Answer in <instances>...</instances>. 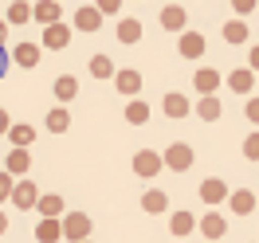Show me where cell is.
<instances>
[{
  "instance_id": "cell-19",
  "label": "cell",
  "mask_w": 259,
  "mask_h": 243,
  "mask_svg": "<svg viewBox=\"0 0 259 243\" xmlns=\"http://www.w3.org/2000/svg\"><path fill=\"white\" fill-rule=\"evenodd\" d=\"M196 224H200V220H196L193 212H173L169 231H173V235H189V231H196Z\"/></svg>"
},
{
  "instance_id": "cell-17",
  "label": "cell",
  "mask_w": 259,
  "mask_h": 243,
  "mask_svg": "<svg viewBox=\"0 0 259 243\" xmlns=\"http://www.w3.org/2000/svg\"><path fill=\"white\" fill-rule=\"evenodd\" d=\"M35 208H39V216H44V220H59V216H63V196H55V192H44Z\"/></svg>"
},
{
  "instance_id": "cell-41",
  "label": "cell",
  "mask_w": 259,
  "mask_h": 243,
  "mask_svg": "<svg viewBox=\"0 0 259 243\" xmlns=\"http://www.w3.org/2000/svg\"><path fill=\"white\" fill-rule=\"evenodd\" d=\"M4 35H8V32H4V20H0V47H4Z\"/></svg>"
},
{
  "instance_id": "cell-32",
  "label": "cell",
  "mask_w": 259,
  "mask_h": 243,
  "mask_svg": "<svg viewBox=\"0 0 259 243\" xmlns=\"http://www.w3.org/2000/svg\"><path fill=\"white\" fill-rule=\"evenodd\" d=\"M243 157L259 161V130H255V133H247V141H243Z\"/></svg>"
},
{
  "instance_id": "cell-42",
  "label": "cell",
  "mask_w": 259,
  "mask_h": 243,
  "mask_svg": "<svg viewBox=\"0 0 259 243\" xmlns=\"http://www.w3.org/2000/svg\"><path fill=\"white\" fill-rule=\"evenodd\" d=\"M87 243H91V239H87Z\"/></svg>"
},
{
  "instance_id": "cell-37",
  "label": "cell",
  "mask_w": 259,
  "mask_h": 243,
  "mask_svg": "<svg viewBox=\"0 0 259 243\" xmlns=\"http://www.w3.org/2000/svg\"><path fill=\"white\" fill-rule=\"evenodd\" d=\"M251 8H255V0H236V12H240V16H243V12H251Z\"/></svg>"
},
{
  "instance_id": "cell-7",
  "label": "cell",
  "mask_w": 259,
  "mask_h": 243,
  "mask_svg": "<svg viewBox=\"0 0 259 243\" xmlns=\"http://www.w3.org/2000/svg\"><path fill=\"white\" fill-rule=\"evenodd\" d=\"M75 28H79V32H98V28H102V12H98L95 4L75 8Z\"/></svg>"
},
{
  "instance_id": "cell-3",
  "label": "cell",
  "mask_w": 259,
  "mask_h": 243,
  "mask_svg": "<svg viewBox=\"0 0 259 243\" xmlns=\"http://www.w3.org/2000/svg\"><path fill=\"white\" fill-rule=\"evenodd\" d=\"M165 169V161H161V153H153V149H138V153H134V173H138V177H157V173H161Z\"/></svg>"
},
{
  "instance_id": "cell-14",
  "label": "cell",
  "mask_w": 259,
  "mask_h": 243,
  "mask_svg": "<svg viewBox=\"0 0 259 243\" xmlns=\"http://www.w3.org/2000/svg\"><path fill=\"white\" fill-rule=\"evenodd\" d=\"M228 208L236 212V216H247V212H255V192H247V188H236V192L228 196Z\"/></svg>"
},
{
  "instance_id": "cell-12",
  "label": "cell",
  "mask_w": 259,
  "mask_h": 243,
  "mask_svg": "<svg viewBox=\"0 0 259 243\" xmlns=\"http://www.w3.org/2000/svg\"><path fill=\"white\" fill-rule=\"evenodd\" d=\"M228 86H232L236 94H251V86H255V71H251V67L232 71V75H228Z\"/></svg>"
},
{
  "instance_id": "cell-20",
  "label": "cell",
  "mask_w": 259,
  "mask_h": 243,
  "mask_svg": "<svg viewBox=\"0 0 259 243\" xmlns=\"http://www.w3.org/2000/svg\"><path fill=\"white\" fill-rule=\"evenodd\" d=\"M161 28L165 32H181V28H185V8H181V4L161 8Z\"/></svg>"
},
{
  "instance_id": "cell-5",
  "label": "cell",
  "mask_w": 259,
  "mask_h": 243,
  "mask_svg": "<svg viewBox=\"0 0 259 243\" xmlns=\"http://www.w3.org/2000/svg\"><path fill=\"white\" fill-rule=\"evenodd\" d=\"M220 71H216V67H200V71H196L193 75V86L196 90H200V98H208V94H216V90H220Z\"/></svg>"
},
{
  "instance_id": "cell-21",
  "label": "cell",
  "mask_w": 259,
  "mask_h": 243,
  "mask_svg": "<svg viewBox=\"0 0 259 243\" xmlns=\"http://www.w3.org/2000/svg\"><path fill=\"white\" fill-rule=\"evenodd\" d=\"M39 55H44L39 43H16V63L20 67H39Z\"/></svg>"
},
{
  "instance_id": "cell-16",
  "label": "cell",
  "mask_w": 259,
  "mask_h": 243,
  "mask_svg": "<svg viewBox=\"0 0 259 243\" xmlns=\"http://www.w3.org/2000/svg\"><path fill=\"white\" fill-rule=\"evenodd\" d=\"M28 165H32V157H28V149H12V153H8V165H4V173H8V177H20V180H24V173H28Z\"/></svg>"
},
{
  "instance_id": "cell-2",
  "label": "cell",
  "mask_w": 259,
  "mask_h": 243,
  "mask_svg": "<svg viewBox=\"0 0 259 243\" xmlns=\"http://www.w3.org/2000/svg\"><path fill=\"white\" fill-rule=\"evenodd\" d=\"M87 235H91V220H87L82 212H67V216H63V239L87 243Z\"/></svg>"
},
{
  "instance_id": "cell-31",
  "label": "cell",
  "mask_w": 259,
  "mask_h": 243,
  "mask_svg": "<svg viewBox=\"0 0 259 243\" xmlns=\"http://www.w3.org/2000/svg\"><path fill=\"white\" fill-rule=\"evenodd\" d=\"M118 39H122V43H138V39H142V24H138V20H122V24H118Z\"/></svg>"
},
{
  "instance_id": "cell-39",
  "label": "cell",
  "mask_w": 259,
  "mask_h": 243,
  "mask_svg": "<svg viewBox=\"0 0 259 243\" xmlns=\"http://www.w3.org/2000/svg\"><path fill=\"white\" fill-rule=\"evenodd\" d=\"M4 71H8V51L0 47V79H4Z\"/></svg>"
},
{
  "instance_id": "cell-28",
  "label": "cell",
  "mask_w": 259,
  "mask_h": 243,
  "mask_svg": "<svg viewBox=\"0 0 259 243\" xmlns=\"http://www.w3.org/2000/svg\"><path fill=\"white\" fill-rule=\"evenodd\" d=\"M224 39L228 43H247V24H243V20H228L224 24Z\"/></svg>"
},
{
  "instance_id": "cell-4",
  "label": "cell",
  "mask_w": 259,
  "mask_h": 243,
  "mask_svg": "<svg viewBox=\"0 0 259 243\" xmlns=\"http://www.w3.org/2000/svg\"><path fill=\"white\" fill-rule=\"evenodd\" d=\"M39 184H32V180H16V192H12V204H16L20 212H28V208H35L39 204Z\"/></svg>"
},
{
  "instance_id": "cell-30",
  "label": "cell",
  "mask_w": 259,
  "mask_h": 243,
  "mask_svg": "<svg viewBox=\"0 0 259 243\" xmlns=\"http://www.w3.org/2000/svg\"><path fill=\"white\" fill-rule=\"evenodd\" d=\"M142 208H146V212H165V208H169V200H165L161 188H149V192L142 196Z\"/></svg>"
},
{
  "instance_id": "cell-10",
  "label": "cell",
  "mask_w": 259,
  "mask_h": 243,
  "mask_svg": "<svg viewBox=\"0 0 259 243\" xmlns=\"http://www.w3.org/2000/svg\"><path fill=\"white\" fill-rule=\"evenodd\" d=\"M196 227L204 231V239H220V235L228 231V220L220 216V212H204V220H200Z\"/></svg>"
},
{
  "instance_id": "cell-18",
  "label": "cell",
  "mask_w": 259,
  "mask_h": 243,
  "mask_svg": "<svg viewBox=\"0 0 259 243\" xmlns=\"http://www.w3.org/2000/svg\"><path fill=\"white\" fill-rule=\"evenodd\" d=\"M35 239H39V243L63 239V220H39V224H35Z\"/></svg>"
},
{
  "instance_id": "cell-15",
  "label": "cell",
  "mask_w": 259,
  "mask_h": 243,
  "mask_svg": "<svg viewBox=\"0 0 259 243\" xmlns=\"http://www.w3.org/2000/svg\"><path fill=\"white\" fill-rule=\"evenodd\" d=\"M161 110L169 114V118H185V114L193 110V106H189V98H185V94H177V90H169V94L161 98Z\"/></svg>"
},
{
  "instance_id": "cell-34",
  "label": "cell",
  "mask_w": 259,
  "mask_h": 243,
  "mask_svg": "<svg viewBox=\"0 0 259 243\" xmlns=\"http://www.w3.org/2000/svg\"><path fill=\"white\" fill-rule=\"evenodd\" d=\"M12 192H16L12 177H8V173H0V200H12Z\"/></svg>"
},
{
  "instance_id": "cell-6",
  "label": "cell",
  "mask_w": 259,
  "mask_h": 243,
  "mask_svg": "<svg viewBox=\"0 0 259 243\" xmlns=\"http://www.w3.org/2000/svg\"><path fill=\"white\" fill-rule=\"evenodd\" d=\"M67 43H71V28H67V24H51V28H44V39H39V47H48V51H63Z\"/></svg>"
},
{
  "instance_id": "cell-23",
  "label": "cell",
  "mask_w": 259,
  "mask_h": 243,
  "mask_svg": "<svg viewBox=\"0 0 259 243\" xmlns=\"http://www.w3.org/2000/svg\"><path fill=\"white\" fill-rule=\"evenodd\" d=\"M126 122L130 126H146L149 122V106L142 102V98H130L126 102Z\"/></svg>"
},
{
  "instance_id": "cell-9",
  "label": "cell",
  "mask_w": 259,
  "mask_h": 243,
  "mask_svg": "<svg viewBox=\"0 0 259 243\" xmlns=\"http://www.w3.org/2000/svg\"><path fill=\"white\" fill-rule=\"evenodd\" d=\"M59 16H63V8L55 4V0H39L32 8V20H39L44 28H51V24H59Z\"/></svg>"
},
{
  "instance_id": "cell-13",
  "label": "cell",
  "mask_w": 259,
  "mask_h": 243,
  "mask_svg": "<svg viewBox=\"0 0 259 243\" xmlns=\"http://www.w3.org/2000/svg\"><path fill=\"white\" fill-rule=\"evenodd\" d=\"M181 55H185V59H200V55H204V35L200 32H181Z\"/></svg>"
},
{
  "instance_id": "cell-40",
  "label": "cell",
  "mask_w": 259,
  "mask_h": 243,
  "mask_svg": "<svg viewBox=\"0 0 259 243\" xmlns=\"http://www.w3.org/2000/svg\"><path fill=\"white\" fill-rule=\"evenodd\" d=\"M4 231H8V216L0 212V235H4Z\"/></svg>"
},
{
  "instance_id": "cell-33",
  "label": "cell",
  "mask_w": 259,
  "mask_h": 243,
  "mask_svg": "<svg viewBox=\"0 0 259 243\" xmlns=\"http://www.w3.org/2000/svg\"><path fill=\"white\" fill-rule=\"evenodd\" d=\"M95 8L102 12V16H118V8H122V0H98Z\"/></svg>"
},
{
  "instance_id": "cell-11",
  "label": "cell",
  "mask_w": 259,
  "mask_h": 243,
  "mask_svg": "<svg viewBox=\"0 0 259 243\" xmlns=\"http://www.w3.org/2000/svg\"><path fill=\"white\" fill-rule=\"evenodd\" d=\"M114 86H118V94H138L142 90V71H118L114 75Z\"/></svg>"
},
{
  "instance_id": "cell-27",
  "label": "cell",
  "mask_w": 259,
  "mask_h": 243,
  "mask_svg": "<svg viewBox=\"0 0 259 243\" xmlns=\"http://www.w3.org/2000/svg\"><path fill=\"white\" fill-rule=\"evenodd\" d=\"M91 75L95 79H110V75H118L110 63V55H91Z\"/></svg>"
},
{
  "instance_id": "cell-8",
  "label": "cell",
  "mask_w": 259,
  "mask_h": 243,
  "mask_svg": "<svg viewBox=\"0 0 259 243\" xmlns=\"http://www.w3.org/2000/svg\"><path fill=\"white\" fill-rule=\"evenodd\" d=\"M228 184L220 177H208V180H200V200H204V204H220V200H228Z\"/></svg>"
},
{
  "instance_id": "cell-26",
  "label": "cell",
  "mask_w": 259,
  "mask_h": 243,
  "mask_svg": "<svg viewBox=\"0 0 259 243\" xmlns=\"http://www.w3.org/2000/svg\"><path fill=\"white\" fill-rule=\"evenodd\" d=\"M8 24H24V20H32V4H24V0H12L8 4V12H4Z\"/></svg>"
},
{
  "instance_id": "cell-24",
  "label": "cell",
  "mask_w": 259,
  "mask_h": 243,
  "mask_svg": "<svg viewBox=\"0 0 259 243\" xmlns=\"http://www.w3.org/2000/svg\"><path fill=\"white\" fill-rule=\"evenodd\" d=\"M75 94H79V79H75V75H59V79H55V98H59V102H71Z\"/></svg>"
},
{
  "instance_id": "cell-36",
  "label": "cell",
  "mask_w": 259,
  "mask_h": 243,
  "mask_svg": "<svg viewBox=\"0 0 259 243\" xmlns=\"http://www.w3.org/2000/svg\"><path fill=\"white\" fill-rule=\"evenodd\" d=\"M247 67H251V71H259V43L247 51Z\"/></svg>"
},
{
  "instance_id": "cell-29",
  "label": "cell",
  "mask_w": 259,
  "mask_h": 243,
  "mask_svg": "<svg viewBox=\"0 0 259 243\" xmlns=\"http://www.w3.org/2000/svg\"><path fill=\"white\" fill-rule=\"evenodd\" d=\"M67 126H71V114H67V106H55V110L48 114V130H51V133H63Z\"/></svg>"
},
{
  "instance_id": "cell-22",
  "label": "cell",
  "mask_w": 259,
  "mask_h": 243,
  "mask_svg": "<svg viewBox=\"0 0 259 243\" xmlns=\"http://www.w3.org/2000/svg\"><path fill=\"white\" fill-rule=\"evenodd\" d=\"M220 110H224V106H220V98H216V94H208V98L196 102V118H200V122H216Z\"/></svg>"
},
{
  "instance_id": "cell-25",
  "label": "cell",
  "mask_w": 259,
  "mask_h": 243,
  "mask_svg": "<svg viewBox=\"0 0 259 243\" xmlns=\"http://www.w3.org/2000/svg\"><path fill=\"white\" fill-rule=\"evenodd\" d=\"M8 137H12V149H28V145L35 141V130H32V126H20V122H16V126L8 130Z\"/></svg>"
},
{
  "instance_id": "cell-1",
  "label": "cell",
  "mask_w": 259,
  "mask_h": 243,
  "mask_svg": "<svg viewBox=\"0 0 259 243\" xmlns=\"http://www.w3.org/2000/svg\"><path fill=\"white\" fill-rule=\"evenodd\" d=\"M165 169H173V173H185L189 165H193V145H185V141H173V145L161 153Z\"/></svg>"
},
{
  "instance_id": "cell-38",
  "label": "cell",
  "mask_w": 259,
  "mask_h": 243,
  "mask_svg": "<svg viewBox=\"0 0 259 243\" xmlns=\"http://www.w3.org/2000/svg\"><path fill=\"white\" fill-rule=\"evenodd\" d=\"M8 130H12V122H8V114L0 110V133H8Z\"/></svg>"
},
{
  "instance_id": "cell-35",
  "label": "cell",
  "mask_w": 259,
  "mask_h": 243,
  "mask_svg": "<svg viewBox=\"0 0 259 243\" xmlns=\"http://www.w3.org/2000/svg\"><path fill=\"white\" fill-rule=\"evenodd\" d=\"M243 114H247V122H255V126H259V94H255V98H247Z\"/></svg>"
}]
</instances>
